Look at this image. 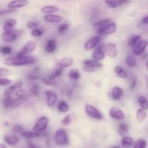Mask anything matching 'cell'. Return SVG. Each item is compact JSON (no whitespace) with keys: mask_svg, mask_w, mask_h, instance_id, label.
Wrapping results in <instances>:
<instances>
[{"mask_svg":"<svg viewBox=\"0 0 148 148\" xmlns=\"http://www.w3.org/2000/svg\"><path fill=\"white\" fill-rule=\"evenodd\" d=\"M138 102L140 107L143 110L148 109V100L145 96H140L138 98Z\"/></svg>","mask_w":148,"mask_h":148,"instance_id":"e575fe53","label":"cell"},{"mask_svg":"<svg viewBox=\"0 0 148 148\" xmlns=\"http://www.w3.org/2000/svg\"><path fill=\"white\" fill-rule=\"evenodd\" d=\"M103 51L106 53V56H108L110 58H116L118 55L116 44L111 42L104 45Z\"/></svg>","mask_w":148,"mask_h":148,"instance_id":"52a82bcc","label":"cell"},{"mask_svg":"<svg viewBox=\"0 0 148 148\" xmlns=\"http://www.w3.org/2000/svg\"><path fill=\"white\" fill-rule=\"evenodd\" d=\"M57 108L60 112H67L69 110V106L65 101H60L57 104Z\"/></svg>","mask_w":148,"mask_h":148,"instance_id":"1f68e13d","label":"cell"},{"mask_svg":"<svg viewBox=\"0 0 148 148\" xmlns=\"http://www.w3.org/2000/svg\"><path fill=\"white\" fill-rule=\"evenodd\" d=\"M0 148H8V147L4 143H0Z\"/></svg>","mask_w":148,"mask_h":148,"instance_id":"680465c9","label":"cell"},{"mask_svg":"<svg viewBox=\"0 0 148 148\" xmlns=\"http://www.w3.org/2000/svg\"><path fill=\"white\" fill-rule=\"evenodd\" d=\"M12 102V98L11 95H8V96H5L4 101H3V106L5 108H8L10 107Z\"/></svg>","mask_w":148,"mask_h":148,"instance_id":"b9f144b4","label":"cell"},{"mask_svg":"<svg viewBox=\"0 0 148 148\" xmlns=\"http://www.w3.org/2000/svg\"><path fill=\"white\" fill-rule=\"evenodd\" d=\"M111 148H120V147H111Z\"/></svg>","mask_w":148,"mask_h":148,"instance_id":"6125c7cd","label":"cell"},{"mask_svg":"<svg viewBox=\"0 0 148 148\" xmlns=\"http://www.w3.org/2000/svg\"><path fill=\"white\" fill-rule=\"evenodd\" d=\"M15 95L17 97H27L28 95V92L24 89H18L15 92Z\"/></svg>","mask_w":148,"mask_h":148,"instance_id":"7dc6e473","label":"cell"},{"mask_svg":"<svg viewBox=\"0 0 148 148\" xmlns=\"http://www.w3.org/2000/svg\"><path fill=\"white\" fill-rule=\"evenodd\" d=\"M53 140L54 143L57 145L64 146L69 145V138L66 134V132L63 129H59L56 131L53 136Z\"/></svg>","mask_w":148,"mask_h":148,"instance_id":"7a4b0ae2","label":"cell"},{"mask_svg":"<svg viewBox=\"0 0 148 148\" xmlns=\"http://www.w3.org/2000/svg\"><path fill=\"white\" fill-rule=\"evenodd\" d=\"M49 120L48 117L46 116H41L38 119L37 122L33 127V130L36 132H42L45 131L47 129L48 125H49Z\"/></svg>","mask_w":148,"mask_h":148,"instance_id":"5b68a950","label":"cell"},{"mask_svg":"<svg viewBox=\"0 0 148 148\" xmlns=\"http://www.w3.org/2000/svg\"><path fill=\"white\" fill-rule=\"evenodd\" d=\"M30 92H31L32 95H34V96L38 97L40 95V88L38 85H33V86L30 88Z\"/></svg>","mask_w":148,"mask_h":148,"instance_id":"60d3db41","label":"cell"},{"mask_svg":"<svg viewBox=\"0 0 148 148\" xmlns=\"http://www.w3.org/2000/svg\"><path fill=\"white\" fill-rule=\"evenodd\" d=\"M109 115L113 119H115L117 120H122L124 119L125 115H124V111L119 108L116 106L111 107L109 109Z\"/></svg>","mask_w":148,"mask_h":148,"instance_id":"8fae6325","label":"cell"},{"mask_svg":"<svg viewBox=\"0 0 148 148\" xmlns=\"http://www.w3.org/2000/svg\"><path fill=\"white\" fill-rule=\"evenodd\" d=\"M14 11V10H13V9H9V10H0V16L4 15V14H8V13L13 12Z\"/></svg>","mask_w":148,"mask_h":148,"instance_id":"db71d44e","label":"cell"},{"mask_svg":"<svg viewBox=\"0 0 148 148\" xmlns=\"http://www.w3.org/2000/svg\"><path fill=\"white\" fill-rule=\"evenodd\" d=\"M69 25L67 24V23H64V24L61 25L59 26L58 27V31L60 34H62V33H64L66 30L69 28Z\"/></svg>","mask_w":148,"mask_h":148,"instance_id":"ee69618b","label":"cell"},{"mask_svg":"<svg viewBox=\"0 0 148 148\" xmlns=\"http://www.w3.org/2000/svg\"><path fill=\"white\" fill-rule=\"evenodd\" d=\"M56 47H57V42H56V40H55L53 38L49 39L46 45L45 51L47 53H53V52H54L56 51Z\"/></svg>","mask_w":148,"mask_h":148,"instance_id":"603a6c76","label":"cell"},{"mask_svg":"<svg viewBox=\"0 0 148 148\" xmlns=\"http://www.w3.org/2000/svg\"><path fill=\"white\" fill-rule=\"evenodd\" d=\"M101 41V38L99 36H95L94 37L91 38L90 39L88 40L85 44V49L86 50H90L96 47Z\"/></svg>","mask_w":148,"mask_h":148,"instance_id":"4fadbf2b","label":"cell"},{"mask_svg":"<svg viewBox=\"0 0 148 148\" xmlns=\"http://www.w3.org/2000/svg\"><path fill=\"white\" fill-rule=\"evenodd\" d=\"M136 117H137V119L139 122H143L147 118V113H146L145 110H143L142 108L137 110V112H136Z\"/></svg>","mask_w":148,"mask_h":148,"instance_id":"f546056e","label":"cell"},{"mask_svg":"<svg viewBox=\"0 0 148 148\" xmlns=\"http://www.w3.org/2000/svg\"><path fill=\"white\" fill-rule=\"evenodd\" d=\"M36 62V59L33 56L25 55V56H18L12 58H8L4 60V64L7 66H26V65L32 64Z\"/></svg>","mask_w":148,"mask_h":148,"instance_id":"6da1fadb","label":"cell"},{"mask_svg":"<svg viewBox=\"0 0 148 148\" xmlns=\"http://www.w3.org/2000/svg\"><path fill=\"white\" fill-rule=\"evenodd\" d=\"M39 26V23L36 21H29L26 23V27L30 29L37 28Z\"/></svg>","mask_w":148,"mask_h":148,"instance_id":"bcb514c9","label":"cell"},{"mask_svg":"<svg viewBox=\"0 0 148 148\" xmlns=\"http://www.w3.org/2000/svg\"><path fill=\"white\" fill-rule=\"evenodd\" d=\"M141 36H133V37L130 38V40H129L128 41L129 46H130V47H132V46H134L136 43H138V42L141 40Z\"/></svg>","mask_w":148,"mask_h":148,"instance_id":"ab89813d","label":"cell"},{"mask_svg":"<svg viewBox=\"0 0 148 148\" xmlns=\"http://www.w3.org/2000/svg\"><path fill=\"white\" fill-rule=\"evenodd\" d=\"M129 131V125L128 124H125V123H121L119 125L118 128V133L119 135L123 136L124 137Z\"/></svg>","mask_w":148,"mask_h":148,"instance_id":"d6a6232c","label":"cell"},{"mask_svg":"<svg viewBox=\"0 0 148 148\" xmlns=\"http://www.w3.org/2000/svg\"><path fill=\"white\" fill-rule=\"evenodd\" d=\"M106 4L110 8H117L130 2V0H105Z\"/></svg>","mask_w":148,"mask_h":148,"instance_id":"e0dca14e","label":"cell"},{"mask_svg":"<svg viewBox=\"0 0 148 148\" xmlns=\"http://www.w3.org/2000/svg\"><path fill=\"white\" fill-rule=\"evenodd\" d=\"M126 64L130 67H134L137 64V60L134 56H132V55H128L126 58Z\"/></svg>","mask_w":148,"mask_h":148,"instance_id":"d590c367","label":"cell"},{"mask_svg":"<svg viewBox=\"0 0 148 148\" xmlns=\"http://www.w3.org/2000/svg\"><path fill=\"white\" fill-rule=\"evenodd\" d=\"M110 22H111V19H105V20H99V21L96 22L93 25L94 27L100 28V27H103V26L106 25L108 24Z\"/></svg>","mask_w":148,"mask_h":148,"instance_id":"f35d334b","label":"cell"},{"mask_svg":"<svg viewBox=\"0 0 148 148\" xmlns=\"http://www.w3.org/2000/svg\"><path fill=\"white\" fill-rule=\"evenodd\" d=\"M44 20L48 23H59L62 21L63 17L60 15L54 14H48L44 16Z\"/></svg>","mask_w":148,"mask_h":148,"instance_id":"d6986e66","label":"cell"},{"mask_svg":"<svg viewBox=\"0 0 148 148\" xmlns=\"http://www.w3.org/2000/svg\"><path fill=\"white\" fill-rule=\"evenodd\" d=\"M12 131L15 134H22L24 132V128L22 126L17 124V125H14L13 127Z\"/></svg>","mask_w":148,"mask_h":148,"instance_id":"f907efd6","label":"cell"},{"mask_svg":"<svg viewBox=\"0 0 148 148\" xmlns=\"http://www.w3.org/2000/svg\"><path fill=\"white\" fill-rule=\"evenodd\" d=\"M46 95V104L49 108H53L56 103L58 100V96L56 93L51 90H47L45 92Z\"/></svg>","mask_w":148,"mask_h":148,"instance_id":"30bf717a","label":"cell"},{"mask_svg":"<svg viewBox=\"0 0 148 148\" xmlns=\"http://www.w3.org/2000/svg\"><path fill=\"white\" fill-rule=\"evenodd\" d=\"M29 147L30 148H43L40 145L36 144V143H30L29 144Z\"/></svg>","mask_w":148,"mask_h":148,"instance_id":"11a10c76","label":"cell"},{"mask_svg":"<svg viewBox=\"0 0 148 148\" xmlns=\"http://www.w3.org/2000/svg\"><path fill=\"white\" fill-rule=\"evenodd\" d=\"M148 46V40L147 39L140 40L138 43H136L134 46H132V52L136 56H140L143 53L146 48Z\"/></svg>","mask_w":148,"mask_h":148,"instance_id":"8992f818","label":"cell"},{"mask_svg":"<svg viewBox=\"0 0 148 148\" xmlns=\"http://www.w3.org/2000/svg\"><path fill=\"white\" fill-rule=\"evenodd\" d=\"M75 119H76V116L73 114H70L66 115L63 119L62 120V123L63 125L64 126H69L75 122Z\"/></svg>","mask_w":148,"mask_h":148,"instance_id":"4316f807","label":"cell"},{"mask_svg":"<svg viewBox=\"0 0 148 148\" xmlns=\"http://www.w3.org/2000/svg\"><path fill=\"white\" fill-rule=\"evenodd\" d=\"M103 46L104 45H98L96 46V49L92 54V59L98 61H102L105 59L106 53L103 51Z\"/></svg>","mask_w":148,"mask_h":148,"instance_id":"7c38bea8","label":"cell"},{"mask_svg":"<svg viewBox=\"0 0 148 148\" xmlns=\"http://www.w3.org/2000/svg\"><path fill=\"white\" fill-rule=\"evenodd\" d=\"M4 125H5L6 127H10V124H9L8 122H5V123H4Z\"/></svg>","mask_w":148,"mask_h":148,"instance_id":"91938a15","label":"cell"},{"mask_svg":"<svg viewBox=\"0 0 148 148\" xmlns=\"http://www.w3.org/2000/svg\"><path fill=\"white\" fill-rule=\"evenodd\" d=\"M56 78L53 77L52 74H49V75H46V76L42 77V82L44 85H48V86H56L57 85L56 82L55 81Z\"/></svg>","mask_w":148,"mask_h":148,"instance_id":"44dd1931","label":"cell"},{"mask_svg":"<svg viewBox=\"0 0 148 148\" xmlns=\"http://www.w3.org/2000/svg\"><path fill=\"white\" fill-rule=\"evenodd\" d=\"M116 24L115 23H109L106 25L98 28L97 33L98 35H103V36L112 34L116 30Z\"/></svg>","mask_w":148,"mask_h":148,"instance_id":"ba28073f","label":"cell"},{"mask_svg":"<svg viewBox=\"0 0 148 148\" xmlns=\"http://www.w3.org/2000/svg\"><path fill=\"white\" fill-rule=\"evenodd\" d=\"M4 139L6 143H7L10 146L16 145L20 141V138L18 136L14 135V134H7L4 136Z\"/></svg>","mask_w":148,"mask_h":148,"instance_id":"ac0fdd59","label":"cell"},{"mask_svg":"<svg viewBox=\"0 0 148 148\" xmlns=\"http://www.w3.org/2000/svg\"><path fill=\"white\" fill-rule=\"evenodd\" d=\"M0 52L4 55H10L12 53V48L10 46H2L0 49Z\"/></svg>","mask_w":148,"mask_h":148,"instance_id":"7bdbcfd3","label":"cell"},{"mask_svg":"<svg viewBox=\"0 0 148 148\" xmlns=\"http://www.w3.org/2000/svg\"><path fill=\"white\" fill-rule=\"evenodd\" d=\"M73 64V59L69 57H64L56 62V65L62 68H66L71 66Z\"/></svg>","mask_w":148,"mask_h":148,"instance_id":"ffe728a7","label":"cell"},{"mask_svg":"<svg viewBox=\"0 0 148 148\" xmlns=\"http://www.w3.org/2000/svg\"><path fill=\"white\" fill-rule=\"evenodd\" d=\"M69 77L72 79L77 80L80 77V73H79V72L77 69H72L69 72Z\"/></svg>","mask_w":148,"mask_h":148,"instance_id":"74e56055","label":"cell"},{"mask_svg":"<svg viewBox=\"0 0 148 148\" xmlns=\"http://www.w3.org/2000/svg\"><path fill=\"white\" fill-rule=\"evenodd\" d=\"M63 69L64 68L61 67V66H57V68L55 69L54 72L52 73V75H53V77H54L55 78L59 77H60L61 75H62V74L63 73Z\"/></svg>","mask_w":148,"mask_h":148,"instance_id":"c3c4849f","label":"cell"},{"mask_svg":"<svg viewBox=\"0 0 148 148\" xmlns=\"http://www.w3.org/2000/svg\"><path fill=\"white\" fill-rule=\"evenodd\" d=\"M27 78L30 80H36L40 78V68L35 67L30 73L27 75Z\"/></svg>","mask_w":148,"mask_h":148,"instance_id":"83f0119b","label":"cell"},{"mask_svg":"<svg viewBox=\"0 0 148 148\" xmlns=\"http://www.w3.org/2000/svg\"><path fill=\"white\" fill-rule=\"evenodd\" d=\"M85 113H86L87 115L88 116L91 117L92 119H94L96 120H102L103 119V114L100 112V111L98 109H97L95 106L92 105H90V104H88V105L85 106Z\"/></svg>","mask_w":148,"mask_h":148,"instance_id":"3957f363","label":"cell"},{"mask_svg":"<svg viewBox=\"0 0 148 148\" xmlns=\"http://www.w3.org/2000/svg\"><path fill=\"white\" fill-rule=\"evenodd\" d=\"M114 72L117 75V76L121 78H127V72L124 70L121 66H116L114 69Z\"/></svg>","mask_w":148,"mask_h":148,"instance_id":"836d02e7","label":"cell"},{"mask_svg":"<svg viewBox=\"0 0 148 148\" xmlns=\"http://www.w3.org/2000/svg\"><path fill=\"white\" fill-rule=\"evenodd\" d=\"M22 136L25 138L27 139H33L37 138L40 136V132H30V131H24L22 133Z\"/></svg>","mask_w":148,"mask_h":148,"instance_id":"4dcf8cb0","label":"cell"},{"mask_svg":"<svg viewBox=\"0 0 148 148\" xmlns=\"http://www.w3.org/2000/svg\"><path fill=\"white\" fill-rule=\"evenodd\" d=\"M26 101H27V97H18L17 98H14V99L12 100L10 107L12 109L17 108V107L20 106L22 104L24 103Z\"/></svg>","mask_w":148,"mask_h":148,"instance_id":"cb8c5ba5","label":"cell"},{"mask_svg":"<svg viewBox=\"0 0 148 148\" xmlns=\"http://www.w3.org/2000/svg\"><path fill=\"white\" fill-rule=\"evenodd\" d=\"M10 74H11V72L9 69H4V68H0V77L8 76Z\"/></svg>","mask_w":148,"mask_h":148,"instance_id":"816d5d0a","label":"cell"},{"mask_svg":"<svg viewBox=\"0 0 148 148\" xmlns=\"http://www.w3.org/2000/svg\"><path fill=\"white\" fill-rule=\"evenodd\" d=\"M142 22H143V23H144V24H148V15L145 17L143 19V20H142Z\"/></svg>","mask_w":148,"mask_h":148,"instance_id":"6f0895ef","label":"cell"},{"mask_svg":"<svg viewBox=\"0 0 148 148\" xmlns=\"http://www.w3.org/2000/svg\"><path fill=\"white\" fill-rule=\"evenodd\" d=\"M40 10H41L42 12L44 13V14H53V13L59 11V8L58 7H56V6L48 5L42 7Z\"/></svg>","mask_w":148,"mask_h":148,"instance_id":"484cf974","label":"cell"},{"mask_svg":"<svg viewBox=\"0 0 148 148\" xmlns=\"http://www.w3.org/2000/svg\"><path fill=\"white\" fill-rule=\"evenodd\" d=\"M124 95V90L121 88L119 86H114L111 90V98L114 101H119L122 98Z\"/></svg>","mask_w":148,"mask_h":148,"instance_id":"2e32d148","label":"cell"},{"mask_svg":"<svg viewBox=\"0 0 148 148\" xmlns=\"http://www.w3.org/2000/svg\"><path fill=\"white\" fill-rule=\"evenodd\" d=\"M136 85H137V79L134 78V79H133L132 82L131 86H130V89H131L132 90H134V88H135Z\"/></svg>","mask_w":148,"mask_h":148,"instance_id":"9f6ffc18","label":"cell"},{"mask_svg":"<svg viewBox=\"0 0 148 148\" xmlns=\"http://www.w3.org/2000/svg\"><path fill=\"white\" fill-rule=\"evenodd\" d=\"M84 66H88L90 67L95 68V69H100L103 67V64L100 61L95 60V59H88L83 62Z\"/></svg>","mask_w":148,"mask_h":148,"instance_id":"7402d4cb","label":"cell"},{"mask_svg":"<svg viewBox=\"0 0 148 148\" xmlns=\"http://www.w3.org/2000/svg\"><path fill=\"white\" fill-rule=\"evenodd\" d=\"M36 49V43L34 41H28L24 45L21 50L17 55L18 56H25V55H28L31 52H33Z\"/></svg>","mask_w":148,"mask_h":148,"instance_id":"9c48e42d","label":"cell"},{"mask_svg":"<svg viewBox=\"0 0 148 148\" xmlns=\"http://www.w3.org/2000/svg\"><path fill=\"white\" fill-rule=\"evenodd\" d=\"M29 1L27 0H13V1H10L8 4V7L10 9H15L22 8L28 4Z\"/></svg>","mask_w":148,"mask_h":148,"instance_id":"9a60e30c","label":"cell"},{"mask_svg":"<svg viewBox=\"0 0 148 148\" xmlns=\"http://www.w3.org/2000/svg\"><path fill=\"white\" fill-rule=\"evenodd\" d=\"M43 30L39 28H34L31 30V35L34 37H39V36H43Z\"/></svg>","mask_w":148,"mask_h":148,"instance_id":"f6af8a7d","label":"cell"},{"mask_svg":"<svg viewBox=\"0 0 148 148\" xmlns=\"http://www.w3.org/2000/svg\"><path fill=\"white\" fill-rule=\"evenodd\" d=\"M16 25H17V20H14V19H9V20H6L5 23H4L3 29L4 30V31L13 30Z\"/></svg>","mask_w":148,"mask_h":148,"instance_id":"d4e9b609","label":"cell"},{"mask_svg":"<svg viewBox=\"0 0 148 148\" xmlns=\"http://www.w3.org/2000/svg\"><path fill=\"white\" fill-rule=\"evenodd\" d=\"M146 67H147V70H148V59H147V62H146Z\"/></svg>","mask_w":148,"mask_h":148,"instance_id":"94428289","label":"cell"},{"mask_svg":"<svg viewBox=\"0 0 148 148\" xmlns=\"http://www.w3.org/2000/svg\"><path fill=\"white\" fill-rule=\"evenodd\" d=\"M83 70L86 72H94L96 71V69L92 67H90L88 66H84L83 65Z\"/></svg>","mask_w":148,"mask_h":148,"instance_id":"f5cc1de1","label":"cell"},{"mask_svg":"<svg viewBox=\"0 0 148 148\" xmlns=\"http://www.w3.org/2000/svg\"><path fill=\"white\" fill-rule=\"evenodd\" d=\"M23 83L21 81H18V82H15L13 85H10V86L7 87L4 91V96H8V95H11L12 93L14 92V90L20 89L22 88Z\"/></svg>","mask_w":148,"mask_h":148,"instance_id":"5bb4252c","label":"cell"},{"mask_svg":"<svg viewBox=\"0 0 148 148\" xmlns=\"http://www.w3.org/2000/svg\"><path fill=\"white\" fill-rule=\"evenodd\" d=\"M147 143L144 139H139L134 143V148H147Z\"/></svg>","mask_w":148,"mask_h":148,"instance_id":"8d00e7d4","label":"cell"},{"mask_svg":"<svg viewBox=\"0 0 148 148\" xmlns=\"http://www.w3.org/2000/svg\"><path fill=\"white\" fill-rule=\"evenodd\" d=\"M20 34H21V32L20 30L13 29L8 31H4L1 34V38L4 42H13L20 36Z\"/></svg>","mask_w":148,"mask_h":148,"instance_id":"277c9868","label":"cell"},{"mask_svg":"<svg viewBox=\"0 0 148 148\" xmlns=\"http://www.w3.org/2000/svg\"><path fill=\"white\" fill-rule=\"evenodd\" d=\"M134 144V140L128 136H124L121 139V145L124 147L130 148Z\"/></svg>","mask_w":148,"mask_h":148,"instance_id":"f1b7e54d","label":"cell"},{"mask_svg":"<svg viewBox=\"0 0 148 148\" xmlns=\"http://www.w3.org/2000/svg\"><path fill=\"white\" fill-rule=\"evenodd\" d=\"M12 81L7 78H0V86H8L12 85Z\"/></svg>","mask_w":148,"mask_h":148,"instance_id":"681fc988","label":"cell"}]
</instances>
